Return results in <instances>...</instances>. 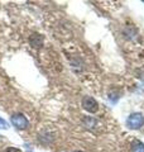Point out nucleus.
Wrapping results in <instances>:
<instances>
[{
  "label": "nucleus",
  "mask_w": 144,
  "mask_h": 152,
  "mask_svg": "<svg viewBox=\"0 0 144 152\" xmlns=\"http://www.w3.org/2000/svg\"><path fill=\"white\" fill-rule=\"evenodd\" d=\"M132 152H144V143L140 141H134L132 143Z\"/></svg>",
  "instance_id": "39448f33"
},
{
  "label": "nucleus",
  "mask_w": 144,
  "mask_h": 152,
  "mask_svg": "<svg viewBox=\"0 0 144 152\" xmlns=\"http://www.w3.org/2000/svg\"><path fill=\"white\" fill-rule=\"evenodd\" d=\"M5 152H22L19 148H15V147H8Z\"/></svg>",
  "instance_id": "0eeeda50"
},
{
  "label": "nucleus",
  "mask_w": 144,
  "mask_h": 152,
  "mask_svg": "<svg viewBox=\"0 0 144 152\" xmlns=\"http://www.w3.org/2000/svg\"><path fill=\"white\" fill-rule=\"evenodd\" d=\"M75 152H82V151H75Z\"/></svg>",
  "instance_id": "6e6552de"
},
{
  "label": "nucleus",
  "mask_w": 144,
  "mask_h": 152,
  "mask_svg": "<svg viewBox=\"0 0 144 152\" xmlns=\"http://www.w3.org/2000/svg\"><path fill=\"white\" fill-rule=\"evenodd\" d=\"M44 43V38H43L42 34H38V33H33V34L29 37V45L33 47V48H41Z\"/></svg>",
  "instance_id": "20e7f679"
},
{
  "label": "nucleus",
  "mask_w": 144,
  "mask_h": 152,
  "mask_svg": "<svg viewBox=\"0 0 144 152\" xmlns=\"http://www.w3.org/2000/svg\"><path fill=\"white\" fill-rule=\"evenodd\" d=\"M144 124V115L142 113H133L128 117L127 119V127L130 129H139Z\"/></svg>",
  "instance_id": "f257e3e1"
},
{
  "label": "nucleus",
  "mask_w": 144,
  "mask_h": 152,
  "mask_svg": "<svg viewBox=\"0 0 144 152\" xmlns=\"http://www.w3.org/2000/svg\"><path fill=\"white\" fill-rule=\"evenodd\" d=\"M12 124L17 128V129H25V128H28V126H29V121L27 119V117L24 115V114L22 113H14L12 118Z\"/></svg>",
  "instance_id": "f03ea898"
},
{
  "label": "nucleus",
  "mask_w": 144,
  "mask_h": 152,
  "mask_svg": "<svg viewBox=\"0 0 144 152\" xmlns=\"http://www.w3.org/2000/svg\"><path fill=\"white\" fill-rule=\"evenodd\" d=\"M8 128H9V123L4 118L0 117V129H8Z\"/></svg>",
  "instance_id": "423d86ee"
},
{
  "label": "nucleus",
  "mask_w": 144,
  "mask_h": 152,
  "mask_svg": "<svg viewBox=\"0 0 144 152\" xmlns=\"http://www.w3.org/2000/svg\"><path fill=\"white\" fill-rule=\"evenodd\" d=\"M81 104H82V108L89 113H96L99 110V103L92 96H84Z\"/></svg>",
  "instance_id": "7ed1b4c3"
}]
</instances>
